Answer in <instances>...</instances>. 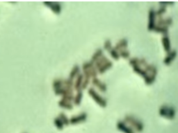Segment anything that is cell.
I'll return each instance as SVG.
<instances>
[{
  "mask_svg": "<svg viewBox=\"0 0 178 133\" xmlns=\"http://www.w3.org/2000/svg\"><path fill=\"white\" fill-rule=\"evenodd\" d=\"M82 70L84 77H86L88 78H97L98 74V70L95 66L94 64L92 63L91 61L90 62H86L83 64L82 65Z\"/></svg>",
  "mask_w": 178,
  "mask_h": 133,
  "instance_id": "6da1fadb",
  "label": "cell"
},
{
  "mask_svg": "<svg viewBox=\"0 0 178 133\" xmlns=\"http://www.w3.org/2000/svg\"><path fill=\"white\" fill-rule=\"evenodd\" d=\"M92 84L94 85L95 87L98 89L99 91L101 92H105L107 90V86H106V83L102 81L98 78H95L92 79Z\"/></svg>",
  "mask_w": 178,
  "mask_h": 133,
  "instance_id": "9c48e42d",
  "label": "cell"
},
{
  "mask_svg": "<svg viewBox=\"0 0 178 133\" xmlns=\"http://www.w3.org/2000/svg\"><path fill=\"white\" fill-rule=\"evenodd\" d=\"M153 31L157 33H161L163 35H168V33L169 32V28L167 27H162V26L156 25Z\"/></svg>",
  "mask_w": 178,
  "mask_h": 133,
  "instance_id": "ac0fdd59",
  "label": "cell"
},
{
  "mask_svg": "<svg viewBox=\"0 0 178 133\" xmlns=\"http://www.w3.org/2000/svg\"><path fill=\"white\" fill-rule=\"evenodd\" d=\"M59 118H60L61 122H63L64 125H68L70 124V119H68V118L66 116L65 114H60V115H59Z\"/></svg>",
  "mask_w": 178,
  "mask_h": 133,
  "instance_id": "4316f807",
  "label": "cell"
},
{
  "mask_svg": "<svg viewBox=\"0 0 178 133\" xmlns=\"http://www.w3.org/2000/svg\"><path fill=\"white\" fill-rule=\"evenodd\" d=\"M103 55H104L103 50L102 49H98L96 51L94 52V54H92V56H91V62L92 63L94 64L99 58H101Z\"/></svg>",
  "mask_w": 178,
  "mask_h": 133,
  "instance_id": "e0dca14e",
  "label": "cell"
},
{
  "mask_svg": "<svg viewBox=\"0 0 178 133\" xmlns=\"http://www.w3.org/2000/svg\"><path fill=\"white\" fill-rule=\"evenodd\" d=\"M112 43H111V41L109 39H107L105 40L104 43V49L107 51H110L111 49H112Z\"/></svg>",
  "mask_w": 178,
  "mask_h": 133,
  "instance_id": "f1b7e54d",
  "label": "cell"
},
{
  "mask_svg": "<svg viewBox=\"0 0 178 133\" xmlns=\"http://www.w3.org/2000/svg\"><path fill=\"white\" fill-rule=\"evenodd\" d=\"M110 53V56L113 59H114L115 60H118L120 59V54L117 50H116L114 48H112V49L109 51Z\"/></svg>",
  "mask_w": 178,
  "mask_h": 133,
  "instance_id": "d4e9b609",
  "label": "cell"
},
{
  "mask_svg": "<svg viewBox=\"0 0 178 133\" xmlns=\"http://www.w3.org/2000/svg\"><path fill=\"white\" fill-rule=\"evenodd\" d=\"M159 4H160L161 6L167 7L168 6H173L174 5L175 2H159Z\"/></svg>",
  "mask_w": 178,
  "mask_h": 133,
  "instance_id": "1f68e13d",
  "label": "cell"
},
{
  "mask_svg": "<svg viewBox=\"0 0 178 133\" xmlns=\"http://www.w3.org/2000/svg\"><path fill=\"white\" fill-rule=\"evenodd\" d=\"M129 65H131L132 67L135 66H146L148 65V63H147L146 60L143 58H132L129 59Z\"/></svg>",
  "mask_w": 178,
  "mask_h": 133,
  "instance_id": "ba28073f",
  "label": "cell"
},
{
  "mask_svg": "<svg viewBox=\"0 0 178 133\" xmlns=\"http://www.w3.org/2000/svg\"><path fill=\"white\" fill-rule=\"evenodd\" d=\"M144 70L146 71V72L148 73V74L150 75H154L156 76V75H157L158 73L157 68H156L155 65H150V64H148V65L145 66Z\"/></svg>",
  "mask_w": 178,
  "mask_h": 133,
  "instance_id": "2e32d148",
  "label": "cell"
},
{
  "mask_svg": "<svg viewBox=\"0 0 178 133\" xmlns=\"http://www.w3.org/2000/svg\"><path fill=\"white\" fill-rule=\"evenodd\" d=\"M80 72V67L79 65H75L73 66L72 70H71V72L70 73V76H69V78L71 80H73L75 78H77V76L79 74Z\"/></svg>",
  "mask_w": 178,
  "mask_h": 133,
  "instance_id": "ffe728a7",
  "label": "cell"
},
{
  "mask_svg": "<svg viewBox=\"0 0 178 133\" xmlns=\"http://www.w3.org/2000/svg\"><path fill=\"white\" fill-rule=\"evenodd\" d=\"M83 98V93L82 91L77 92V94L75 95V96L73 99V101L76 105H79L81 103H82V100Z\"/></svg>",
  "mask_w": 178,
  "mask_h": 133,
  "instance_id": "cb8c5ba5",
  "label": "cell"
},
{
  "mask_svg": "<svg viewBox=\"0 0 178 133\" xmlns=\"http://www.w3.org/2000/svg\"><path fill=\"white\" fill-rule=\"evenodd\" d=\"M124 122L138 132H141L144 129L143 123L134 116L126 115L124 118Z\"/></svg>",
  "mask_w": 178,
  "mask_h": 133,
  "instance_id": "7a4b0ae2",
  "label": "cell"
},
{
  "mask_svg": "<svg viewBox=\"0 0 178 133\" xmlns=\"http://www.w3.org/2000/svg\"><path fill=\"white\" fill-rule=\"evenodd\" d=\"M88 115L86 112H82L79 115L73 116L70 119V123L72 125L79 124L81 123H84L87 119Z\"/></svg>",
  "mask_w": 178,
  "mask_h": 133,
  "instance_id": "52a82bcc",
  "label": "cell"
},
{
  "mask_svg": "<svg viewBox=\"0 0 178 133\" xmlns=\"http://www.w3.org/2000/svg\"><path fill=\"white\" fill-rule=\"evenodd\" d=\"M117 129L123 133H135V131L132 127L127 124L124 121H118L116 124Z\"/></svg>",
  "mask_w": 178,
  "mask_h": 133,
  "instance_id": "8992f818",
  "label": "cell"
},
{
  "mask_svg": "<svg viewBox=\"0 0 178 133\" xmlns=\"http://www.w3.org/2000/svg\"><path fill=\"white\" fill-rule=\"evenodd\" d=\"M128 47V40L126 38H123L119 40L117 43L116 44L114 49L117 50L118 51H120L123 49H126Z\"/></svg>",
  "mask_w": 178,
  "mask_h": 133,
  "instance_id": "5bb4252c",
  "label": "cell"
},
{
  "mask_svg": "<svg viewBox=\"0 0 178 133\" xmlns=\"http://www.w3.org/2000/svg\"><path fill=\"white\" fill-rule=\"evenodd\" d=\"M59 105H60L61 108L67 109V110H72L73 108V105H72V103H71L70 101H66V100L64 99H62L60 102H59Z\"/></svg>",
  "mask_w": 178,
  "mask_h": 133,
  "instance_id": "7402d4cb",
  "label": "cell"
},
{
  "mask_svg": "<svg viewBox=\"0 0 178 133\" xmlns=\"http://www.w3.org/2000/svg\"><path fill=\"white\" fill-rule=\"evenodd\" d=\"M112 66H113V63L109 60L106 62V63H104L103 65H102L98 69V73H99V74H103V73H105L106 71L110 70Z\"/></svg>",
  "mask_w": 178,
  "mask_h": 133,
  "instance_id": "9a60e30c",
  "label": "cell"
},
{
  "mask_svg": "<svg viewBox=\"0 0 178 133\" xmlns=\"http://www.w3.org/2000/svg\"><path fill=\"white\" fill-rule=\"evenodd\" d=\"M155 12H156V16L160 17V18H161L163 14H165L166 13V7L161 6L160 8H158L156 11H155Z\"/></svg>",
  "mask_w": 178,
  "mask_h": 133,
  "instance_id": "484cf974",
  "label": "cell"
},
{
  "mask_svg": "<svg viewBox=\"0 0 178 133\" xmlns=\"http://www.w3.org/2000/svg\"><path fill=\"white\" fill-rule=\"evenodd\" d=\"M156 12L154 8H150L148 11V30L149 31H153L156 26Z\"/></svg>",
  "mask_w": 178,
  "mask_h": 133,
  "instance_id": "5b68a950",
  "label": "cell"
},
{
  "mask_svg": "<svg viewBox=\"0 0 178 133\" xmlns=\"http://www.w3.org/2000/svg\"><path fill=\"white\" fill-rule=\"evenodd\" d=\"M156 76L150 75L148 73V76L144 78V81H145V83H146V85H151L152 84H153L156 80Z\"/></svg>",
  "mask_w": 178,
  "mask_h": 133,
  "instance_id": "603a6c76",
  "label": "cell"
},
{
  "mask_svg": "<svg viewBox=\"0 0 178 133\" xmlns=\"http://www.w3.org/2000/svg\"><path fill=\"white\" fill-rule=\"evenodd\" d=\"M161 44H162L163 50L167 54L171 51V44H170V37L168 35H163L161 38Z\"/></svg>",
  "mask_w": 178,
  "mask_h": 133,
  "instance_id": "8fae6325",
  "label": "cell"
},
{
  "mask_svg": "<svg viewBox=\"0 0 178 133\" xmlns=\"http://www.w3.org/2000/svg\"><path fill=\"white\" fill-rule=\"evenodd\" d=\"M108 60H109L107 58V57L104 56V55L102 56L101 58H99L98 60L94 63V65H95V66H96V68L97 69V70H98V69L102 65H103L104 63H106Z\"/></svg>",
  "mask_w": 178,
  "mask_h": 133,
  "instance_id": "44dd1931",
  "label": "cell"
},
{
  "mask_svg": "<svg viewBox=\"0 0 178 133\" xmlns=\"http://www.w3.org/2000/svg\"><path fill=\"white\" fill-rule=\"evenodd\" d=\"M118 52H119L120 57H122L123 58L127 59V58H129L130 52L128 51L127 49H123V50H121V51H118Z\"/></svg>",
  "mask_w": 178,
  "mask_h": 133,
  "instance_id": "83f0119b",
  "label": "cell"
},
{
  "mask_svg": "<svg viewBox=\"0 0 178 133\" xmlns=\"http://www.w3.org/2000/svg\"><path fill=\"white\" fill-rule=\"evenodd\" d=\"M90 80H91L90 78L84 77V80H83V83H82V89H85L87 88V87L89 86V85Z\"/></svg>",
  "mask_w": 178,
  "mask_h": 133,
  "instance_id": "4dcf8cb0",
  "label": "cell"
},
{
  "mask_svg": "<svg viewBox=\"0 0 178 133\" xmlns=\"http://www.w3.org/2000/svg\"><path fill=\"white\" fill-rule=\"evenodd\" d=\"M83 80H84V75H83L82 73H79V74L77 76V77L76 78L75 83H74L75 89L77 92L82 91Z\"/></svg>",
  "mask_w": 178,
  "mask_h": 133,
  "instance_id": "4fadbf2b",
  "label": "cell"
},
{
  "mask_svg": "<svg viewBox=\"0 0 178 133\" xmlns=\"http://www.w3.org/2000/svg\"><path fill=\"white\" fill-rule=\"evenodd\" d=\"M177 55V52L176 50H171L169 53L167 54L166 56L165 57V58L163 59V64L165 65L168 66L171 64L175 58H176Z\"/></svg>",
  "mask_w": 178,
  "mask_h": 133,
  "instance_id": "30bf717a",
  "label": "cell"
},
{
  "mask_svg": "<svg viewBox=\"0 0 178 133\" xmlns=\"http://www.w3.org/2000/svg\"><path fill=\"white\" fill-rule=\"evenodd\" d=\"M54 124H55L56 127L59 130H62L64 126V124L63 122H61L60 118H59V117L55 118V120H54Z\"/></svg>",
  "mask_w": 178,
  "mask_h": 133,
  "instance_id": "f546056e",
  "label": "cell"
},
{
  "mask_svg": "<svg viewBox=\"0 0 178 133\" xmlns=\"http://www.w3.org/2000/svg\"><path fill=\"white\" fill-rule=\"evenodd\" d=\"M133 71H134V73H136L138 75L141 76V77H143V79L148 76V73L146 72V71L143 68H142L141 66H133Z\"/></svg>",
  "mask_w": 178,
  "mask_h": 133,
  "instance_id": "d6986e66",
  "label": "cell"
},
{
  "mask_svg": "<svg viewBox=\"0 0 178 133\" xmlns=\"http://www.w3.org/2000/svg\"><path fill=\"white\" fill-rule=\"evenodd\" d=\"M88 94H89V96L91 97V98L94 100V101L99 105L101 108H106V105H107V101L106 100L103 98L102 96H100L98 92L93 87H90L88 90Z\"/></svg>",
  "mask_w": 178,
  "mask_h": 133,
  "instance_id": "277c9868",
  "label": "cell"
},
{
  "mask_svg": "<svg viewBox=\"0 0 178 133\" xmlns=\"http://www.w3.org/2000/svg\"><path fill=\"white\" fill-rule=\"evenodd\" d=\"M175 114H176L175 109L173 107L168 106L166 105H163L162 106H161L160 110H159V115L161 117L166 118L167 119H174L175 117Z\"/></svg>",
  "mask_w": 178,
  "mask_h": 133,
  "instance_id": "3957f363",
  "label": "cell"
},
{
  "mask_svg": "<svg viewBox=\"0 0 178 133\" xmlns=\"http://www.w3.org/2000/svg\"><path fill=\"white\" fill-rule=\"evenodd\" d=\"M173 24V18L170 17H168V18H163L161 17L160 18L157 20V25L158 26H162V27H170Z\"/></svg>",
  "mask_w": 178,
  "mask_h": 133,
  "instance_id": "7c38bea8",
  "label": "cell"
}]
</instances>
